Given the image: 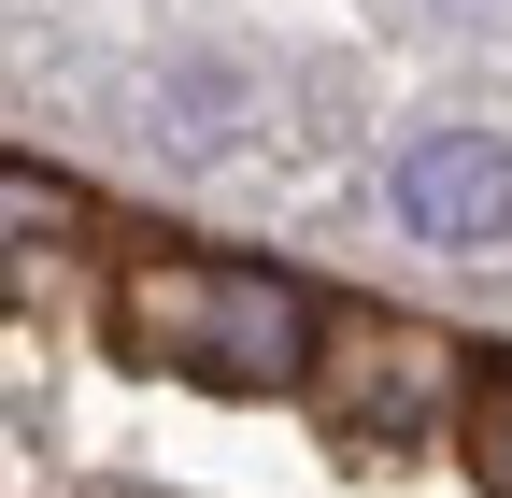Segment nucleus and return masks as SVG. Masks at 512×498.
<instances>
[{
  "instance_id": "obj_4",
  "label": "nucleus",
  "mask_w": 512,
  "mask_h": 498,
  "mask_svg": "<svg viewBox=\"0 0 512 498\" xmlns=\"http://www.w3.org/2000/svg\"><path fill=\"white\" fill-rule=\"evenodd\" d=\"M86 228V200L57 171H0V257H43V242H72Z\"/></svg>"
},
{
  "instance_id": "obj_1",
  "label": "nucleus",
  "mask_w": 512,
  "mask_h": 498,
  "mask_svg": "<svg viewBox=\"0 0 512 498\" xmlns=\"http://www.w3.org/2000/svg\"><path fill=\"white\" fill-rule=\"evenodd\" d=\"M114 342L143 356V370L214 385V399H299L313 299L285 271H256V257H185V242H157V257L114 271Z\"/></svg>"
},
{
  "instance_id": "obj_2",
  "label": "nucleus",
  "mask_w": 512,
  "mask_h": 498,
  "mask_svg": "<svg viewBox=\"0 0 512 498\" xmlns=\"http://www.w3.org/2000/svg\"><path fill=\"white\" fill-rule=\"evenodd\" d=\"M470 342H441L427 314H384V299H356V314H313V370L299 399L342 427V442H441V427L470 413Z\"/></svg>"
},
{
  "instance_id": "obj_3",
  "label": "nucleus",
  "mask_w": 512,
  "mask_h": 498,
  "mask_svg": "<svg viewBox=\"0 0 512 498\" xmlns=\"http://www.w3.org/2000/svg\"><path fill=\"white\" fill-rule=\"evenodd\" d=\"M384 200H399V228L441 242V257H498V242H512V143H484V129H413L399 171H384Z\"/></svg>"
},
{
  "instance_id": "obj_5",
  "label": "nucleus",
  "mask_w": 512,
  "mask_h": 498,
  "mask_svg": "<svg viewBox=\"0 0 512 498\" xmlns=\"http://www.w3.org/2000/svg\"><path fill=\"white\" fill-rule=\"evenodd\" d=\"M456 427H470V456H484V484L512 498V356H484V370H470V413H456Z\"/></svg>"
}]
</instances>
